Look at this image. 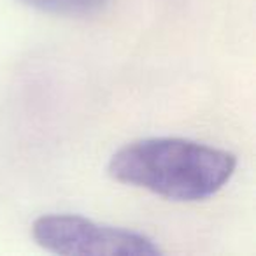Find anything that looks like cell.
Here are the masks:
<instances>
[{
  "instance_id": "cell-1",
  "label": "cell",
  "mask_w": 256,
  "mask_h": 256,
  "mask_svg": "<svg viewBox=\"0 0 256 256\" xmlns=\"http://www.w3.org/2000/svg\"><path fill=\"white\" fill-rule=\"evenodd\" d=\"M235 154L178 137H151L123 146L109 162L116 181L178 202L218 193L234 176Z\"/></svg>"
},
{
  "instance_id": "cell-2",
  "label": "cell",
  "mask_w": 256,
  "mask_h": 256,
  "mask_svg": "<svg viewBox=\"0 0 256 256\" xmlns=\"http://www.w3.org/2000/svg\"><path fill=\"white\" fill-rule=\"evenodd\" d=\"M40 248L68 256H156L158 244L148 235L102 224L76 214H46L34 221Z\"/></svg>"
},
{
  "instance_id": "cell-3",
  "label": "cell",
  "mask_w": 256,
  "mask_h": 256,
  "mask_svg": "<svg viewBox=\"0 0 256 256\" xmlns=\"http://www.w3.org/2000/svg\"><path fill=\"white\" fill-rule=\"evenodd\" d=\"M37 11L62 16H82L102 9L109 0H20Z\"/></svg>"
}]
</instances>
